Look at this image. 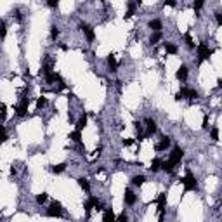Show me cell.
I'll list each match as a JSON object with an SVG mask.
<instances>
[{
	"instance_id": "obj_6",
	"label": "cell",
	"mask_w": 222,
	"mask_h": 222,
	"mask_svg": "<svg viewBox=\"0 0 222 222\" xmlns=\"http://www.w3.org/2000/svg\"><path fill=\"white\" fill-rule=\"evenodd\" d=\"M146 123H148V125H146V132H144V135H146V137H151L153 134L156 132V121L148 118V120H146Z\"/></svg>"
},
{
	"instance_id": "obj_22",
	"label": "cell",
	"mask_w": 222,
	"mask_h": 222,
	"mask_svg": "<svg viewBox=\"0 0 222 222\" xmlns=\"http://www.w3.org/2000/svg\"><path fill=\"white\" fill-rule=\"evenodd\" d=\"M149 168H151L153 172H158L160 168H162V162H160V160H153V162H151V167H149Z\"/></svg>"
},
{
	"instance_id": "obj_24",
	"label": "cell",
	"mask_w": 222,
	"mask_h": 222,
	"mask_svg": "<svg viewBox=\"0 0 222 222\" xmlns=\"http://www.w3.org/2000/svg\"><path fill=\"white\" fill-rule=\"evenodd\" d=\"M160 40H162V33H160V31H156V33H154V35L151 37V45H154V43H158Z\"/></svg>"
},
{
	"instance_id": "obj_4",
	"label": "cell",
	"mask_w": 222,
	"mask_h": 222,
	"mask_svg": "<svg viewBox=\"0 0 222 222\" xmlns=\"http://www.w3.org/2000/svg\"><path fill=\"white\" fill-rule=\"evenodd\" d=\"M198 56H200V62H201V61L208 59V57L212 56V51H210L205 43H200V45H198Z\"/></svg>"
},
{
	"instance_id": "obj_2",
	"label": "cell",
	"mask_w": 222,
	"mask_h": 222,
	"mask_svg": "<svg viewBox=\"0 0 222 222\" xmlns=\"http://www.w3.org/2000/svg\"><path fill=\"white\" fill-rule=\"evenodd\" d=\"M182 184H184V189L186 191H194L198 187V182H196V177L193 175L191 172H187V175L182 179Z\"/></svg>"
},
{
	"instance_id": "obj_13",
	"label": "cell",
	"mask_w": 222,
	"mask_h": 222,
	"mask_svg": "<svg viewBox=\"0 0 222 222\" xmlns=\"http://www.w3.org/2000/svg\"><path fill=\"white\" fill-rule=\"evenodd\" d=\"M168 146H170V137H163L162 142L156 144V151H163V149H167Z\"/></svg>"
},
{
	"instance_id": "obj_33",
	"label": "cell",
	"mask_w": 222,
	"mask_h": 222,
	"mask_svg": "<svg viewBox=\"0 0 222 222\" xmlns=\"http://www.w3.org/2000/svg\"><path fill=\"white\" fill-rule=\"evenodd\" d=\"M201 127H203V129H205V130L208 129V116H207V115L203 116V125H201Z\"/></svg>"
},
{
	"instance_id": "obj_21",
	"label": "cell",
	"mask_w": 222,
	"mask_h": 222,
	"mask_svg": "<svg viewBox=\"0 0 222 222\" xmlns=\"http://www.w3.org/2000/svg\"><path fill=\"white\" fill-rule=\"evenodd\" d=\"M165 51L167 54H177V47L173 43H165Z\"/></svg>"
},
{
	"instance_id": "obj_9",
	"label": "cell",
	"mask_w": 222,
	"mask_h": 222,
	"mask_svg": "<svg viewBox=\"0 0 222 222\" xmlns=\"http://www.w3.org/2000/svg\"><path fill=\"white\" fill-rule=\"evenodd\" d=\"M137 5H141V0H135V2H130V4H129V9H127V14H125L127 19L134 16V12H135V7H137Z\"/></svg>"
},
{
	"instance_id": "obj_25",
	"label": "cell",
	"mask_w": 222,
	"mask_h": 222,
	"mask_svg": "<svg viewBox=\"0 0 222 222\" xmlns=\"http://www.w3.org/2000/svg\"><path fill=\"white\" fill-rule=\"evenodd\" d=\"M203 4H205V0H193V7H194V10H200L203 7Z\"/></svg>"
},
{
	"instance_id": "obj_18",
	"label": "cell",
	"mask_w": 222,
	"mask_h": 222,
	"mask_svg": "<svg viewBox=\"0 0 222 222\" xmlns=\"http://www.w3.org/2000/svg\"><path fill=\"white\" fill-rule=\"evenodd\" d=\"M64 168H66V163H59V165H52L51 167V170L54 173H61V172H64Z\"/></svg>"
},
{
	"instance_id": "obj_29",
	"label": "cell",
	"mask_w": 222,
	"mask_h": 222,
	"mask_svg": "<svg viewBox=\"0 0 222 222\" xmlns=\"http://www.w3.org/2000/svg\"><path fill=\"white\" fill-rule=\"evenodd\" d=\"M210 137H212V141H219V129H212L210 130Z\"/></svg>"
},
{
	"instance_id": "obj_28",
	"label": "cell",
	"mask_w": 222,
	"mask_h": 222,
	"mask_svg": "<svg viewBox=\"0 0 222 222\" xmlns=\"http://www.w3.org/2000/svg\"><path fill=\"white\" fill-rule=\"evenodd\" d=\"M45 201H47V194H45V193H42V194L37 196V203H38V205H42V203H45Z\"/></svg>"
},
{
	"instance_id": "obj_11",
	"label": "cell",
	"mask_w": 222,
	"mask_h": 222,
	"mask_svg": "<svg viewBox=\"0 0 222 222\" xmlns=\"http://www.w3.org/2000/svg\"><path fill=\"white\" fill-rule=\"evenodd\" d=\"M123 198H125V203H127V205H134V203H135V200H137V198H135V194H134L130 189H127V191H125V196H123Z\"/></svg>"
},
{
	"instance_id": "obj_35",
	"label": "cell",
	"mask_w": 222,
	"mask_h": 222,
	"mask_svg": "<svg viewBox=\"0 0 222 222\" xmlns=\"http://www.w3.org/2000/svg\"><path fill=\"white\" fill-rule=\"evenodd\" d=\"M215 19H217L219 24H222V12H217V14H215Z\"/></svg>"
},
{
	"instance_id": "obj_34",
	"label": "cell",
	"mask_w": 222,
	"mask_h": 222,
	"mask_svg": "<svg viewBox=\"0 0 222 222\" xmlns=\"http://www.w3.org/2000/svg\"><path fill=\"white\" fill-rule=\"evenodd\" d=\"M121 144H123V146H132V144H134V139H123Z\"/></svg>"
},
{
	"instance_id": "obj_10",
	"label": "cell",
	"mask_w": 222,
	"mask_h": 222,
	"mask_svg": "<svg viewBox=\"0 0 222 222\" xmlns=\"http://www.w3.org/2000/svg\"><path fill=\"white\" fill-rule=\"evenodd\" d=\"M94 207H99V201H97V198L90 196V198H89V201L85 203V210H87V215L90 213V210L94 208Z\"/></svg>"
},
{
	"instance_id": "obj_16",
	"label": "cell",
	"mask_w": 222,
	"mask_h": 222,
	"mask_svg": "<svg viewBox=\"0 0 222 222\" xmlns=\"http://www.w3.org/2000/svg\"><path fill=\"white\" fill-rule=\"evenodd\" d=\"M70 139H71V141H75V142H80L82 141V130H76V129H75V132H71V134H70Z\"/></svg>"
},
{
	"instance_id": "obj_15",
	"label": "cell",
	"mask_w": 222,
	"mask_h": 222,
	"mask_svg": "<svg viewBox=\"0 0 222 222\" xmlns=\"http://www.w3.org/2000/svg\"><path fill=\"white\" fill-rule=\"evenodd\" d=\"M78 186H80L83 191H90V184H89V181H87L85 177H80V179H78Z\"/></svg>"
},
{
	"instance_id": "obj_17",
	"label": "cell",
	"mask_w": 222,
	"mask_h": 222,
	"mask_svg": "<svg viewBox=\"0 0 222 222\" xmlns=\"http://www.w3.org/2000/svg\"><path fill=\"white\" fill-rule=\"evenodd\" d=\"M149 28L154 30V31H160V30H162V21H158V19L149 21Z\"/></svg>"
},
{
	"instance_id": "obj_37",
	"label": "cell",
	"mask_w": 222,
	"mask_h": 222,
	"mask_svg": "<svg viewBox=\"0 0 222 222\" xmlns=\"http://www.w3.org/2000/svg\"><path fill=\"white\" fill-rule=\"evenodd\" d=\"M118 221H127V213L123 212L121 215H118Z\"/></svg>"
},
{
	"instance_id": "obj_5",
	"label": "cell",
	"mask_w": 222,
	"mask_h": 222,
	"mask_svg": "<svg viewBox=\"0 0 222 222\" xmlns=\"http://www.w3.org/2000/svg\"><path fill=\"white\" fill-rule=\"evenodd\" d=\"M28 104H30L28 97H23V101L16 106V111H18V115H19V116H24V115H26V111H28Z\"/></svg>"
},
{
	"instance_id": "obj_30",
	"label": "cell",
	"mask_w": 222,
	"mask_h": 222,
	"mask_svg": "<svg viewBox=\"0 0 222 222\" xmlns=\"http://www.w3.org/2000/svg\"><path fill=\"white\" fill-rule=\"evenodd\" d=\"M186 43H187V47H189V49H193V47H194V42H193V37L189 35V33L186 35Z\"/></svg>"
},
{
	"instance_id": "obj_14",
	"label": "cell",
	"mask_w": 222,
	"mask_h": 222,
	"mask_svg": "<svg viewBox=\"0 0 222 222\" xmlns=\"http://www.w3.org/2000/svg\"><path fill=\"white\" fill-rule=\"evenodd\" d=\"M85 125H87V115H82L78 118V121H76V130H83Z\"/></svg>"
},
{
	"instance_id": "obj_12",
	"label": "cell",
	"mask_w": 222,
	"mask_h": 222,
	"mask_svg": "<svg viewBox=\"0 0 222 222\" xmlns=\"http://www.w3.org/2000/svg\"><path fill=\"white\" fill-rule=\"evenodd\" d=\"M175 76H177L179 80H186V78H187V66H184V64H182L181 68L177 70V73H175Z\"/></svg>"
},
{
	"instance_id": "obj_19",
	"label": "cell",
	"mask_w": 222,
	"mask_h": 222,
	"mask_svg": "<svg viewBox=\"0 0 222 222\" xmlns=\"http://www.w3.org/2000/svg\"><path fill=\"white\" fill-rule=\"evenodd\" d=\"M108 66H110L111 71H116V59H115V56H108Z\"/></svg>"
},
{
	"instance_id": "obj_31",
	"label": "cell",
	"mask_w": 222,
	"mask_h": 222,
	"mask_svg": "<svg viewBox=\"0 0 222 222\" xmlns=\"http://www.w3.org/2000/svg\"><path fill=\"white\" fill-rule=\"evenodd\" d=\"M51 37H52V38H57V37H59V30H57V26H52V28H51Z\"/></svg>"
},
{
	"instance_id": "obj_26",
	"label": "cell",
	"mask_w": 222,
	"mask_h": 222,
	"mask_svg": "<svg viewBox=\"0 0 222 222\" xmlns=\"http://www.w3.org/2000/svg\"><path fill=\"white\" fill-rule=\"evenodd\" d=\"M113 219H115L113 212H111V210H106V212H104V215H102V221H113Z\"/></svg>"
},
{
	"instance_id": "obj_3",
	"label": "cell",
	"mask_w": 222,
	"mask_h": 222,
	"mask_svg": "<svg viewBox=\"0 0 222 222\" xmlns=\"http://www.w3.org/2000/svg\"><path fill=\"white\" fill-rule=\"evenodd\" d=\"M182 158H184V151H182V148H179V146H177V148H173V151H172V154H170V158H168V160H170L173 165H177V163H181Z\"/></svg>"
},
{
	"instance_id": "obj_38",
	"label": "cell",
	"mask_w": 222,
	"mask_h": 222,
	"mask_svg": "<svg viewBox=\"0 0 222 222\" xmlns=\"http://www.w3.org/2000/svg\"><path fill=\"white\" fill-rule=\"evenodd\" d=\"M217 85H219V87L222 89V78H219V80H217Z\"/></svg>"
},
{
	"instance_id": "obj_20",
	"label": "cell",
	"mask_w": 222,
	"mask_h": 222,
	"mask_svg": "<svg viewBox=\"0 0 222 222\" xmlns=\"http://www.w3.org/2000/svg\"><path fill=\"white\" fill-rule=\"evenodd\" d=\"M132 182H134V186H142V184L146 182V177H144V175H135V177L132 179Z\"/></svg>"
},
{
	"instance_id": "obj_36",
	"label": "cell",
	"mask_w": 222,
	"mask_h": 222,
	"mask_svg": "<svg viewBox=\"0 0 222 222\" xmlns=\"http://www.w3.org/2000/svg\"><path fill=\"white\" fill-rule=\"evenodd\" d=\"M175 0H165V5H170V7H175Z\"/></svg>"
},
{
	"instance_id": "obj_7",
	"label": "cell",
	"mask_w": 222,
	"mask_h": 222,
	"mask_svg": "<svg viewBox=\"0 0 222 222\" xmlns=\"http://www.w3.org/2000/svg\"><path fill=\"white\" fill-rule=\"evenodd\" d=\"M47 215H51V217H59L61 215V203L59 201H52L51 203V208H49V212H47Z\"/></svg>"
},
{
	"instance_id": "obj_1",
	"label": "cell",
	"mask_w": 222,
	"mask_h": 222,
	"mask_svg": "<svg viewBox=\"0 0 222 222\" xmlns=\"http://www.w3.org/2000/svg\"><path fill=\"white\" fill-rule=\"evenodd\" d=\"M198 97V92L194 89H181V90L175 94V101H181V99H196Z\"/></svg>"
},
{
	"instance_id": "obj_8",
	"label": "cell",
	"mask_w": 222,
	"mask_h": 222,
	"mask_svg": "<svg viewBox=\"0 0 222 222\" xmlns=\"http://www.w3.org/2000/svg\"><path fill=\"white\" fill-rule=\"evenodd\" d=\"M80 30L83 31V33H85V37H87V38H89V40H94V38H96V35H94V30H92L90 26H89V24H85V23H82L80 24Z\"/></svg>"
},
{
	"instance_id": "obj_27",
	"label": "cell",
	"mask_w": 222,
	"mask_h": 222,
	"mask_svg": "<svg viewBox=\"0 0 222 222\" xmlns=\"http://www.w3.org/2000/svg\"><path fill=\"white\" fill-rule=\"evenodd\" d=\"M45 104H47V99H45V97H38V99H37V108H38V110H42Z\"/></svg>"
},
{
	"instance_id": "obj_23",
	"label": "cell",
	"mask_w": 222,
	"mask_h": 222,
	"mask_svg": "<svg viewBox=\"0 0 222 222\" xmlns=\"http://www.w3.org/2000/svg\"><path fill=\"white\" fill-rule=\"evenodd\" d=\"M162 168L165 172H172V168H173V163H172L170 160H168V162H163L162 163Z\"/></svg>"
},
{
	"instance_id": "obj_32",
	"label": "cell",
	"mask_w": 222,
	"mask_h": 222,
	"mask_svg": "<svg viewBox=\"0 0 222 222\" xmlns=\"http://www.w3.org/2000/svg\"><path fill=\"white\" fill-rule=\"evenodd\" d=\"M47 5H49V7H57V5H59V0H47Z\"/></svg>"
}]
</instances>
